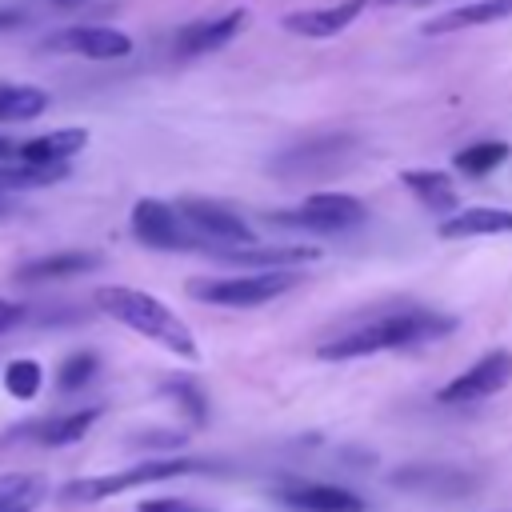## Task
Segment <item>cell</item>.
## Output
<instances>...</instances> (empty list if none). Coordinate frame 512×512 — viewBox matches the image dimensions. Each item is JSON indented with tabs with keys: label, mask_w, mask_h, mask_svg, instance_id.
Listing matches in <instances>:
<instances>
[{
	"label": "cell",
	"mask_w": 512,
	"mask_h": 512,
	"mask_svg": "<svg viewBox=\"0 0 512 512\" xmlns=\"http://www.w3.org/2000/svg\"><path fill=\"white\" fill-rule=\"evenodd\" d=\"M456 332V316L432 312V308H396V312H376L336 336H328L316 356L320 360H360L376 352H396V348H416L428 340H444Z\"/></svg>",
	"instance_id": "6da1fadb"
},
{
	"label": "cell",
	"mask_w": 512,
	"mask_h": 512,
	"mask_svg": "<svg viewBox=\"0 0 512 512\" xmlns=\"http://www.w3.org/2000/svg\"><path fill=\"white\" fill-rule=\"evenodd\" d=\"M92 300H96V308H100L104 316H112L116 324L132 328L136 336H144V340H152V344L176 352L180 360H196V356H200L192 328H188L164 300H156V296H148V292H140V288H128V284L96 288Z\"/></svg>",
	"instance_id": "7a4b0ae2"
},
{
	"label": "cell",
	"mask_w": 512,
	"mask_h": 512,
	"mask_svg": "<svg viewBox=\"0 0 512 512\" xmlns=\"http://www.w3.org/2000/svg\"><path fill=\"white\" fill-rule=\"evenodd\" d=\"M300 284V272H240V276H196L188 296L216 308H260Z\"/></svg>",
	"instance_id": "3957f363"
},
{
	"label": "cell",
	"mask_w": 512,
	"mask_h": 512,
	"mask_svg": "<svg viewBox=\"0 0 512 512\" xmlns=\"http://www.w3.org/2000/svg\"><path fill=\"white\" fill-rule=\"evenodd\" d=\"M188 472H204V460H184V456L140 460V464L124 468V472L68 480V484L60 488V500H68V504H96V500H108V496H116V492H128V488H140V484H160V480L188 476Z\"/></svg>",
	"instance_id": "277c9868"
},
{
	"label": "cell",
	"mask_w": 512,
	"mask_h": 512,
	"mask_svg": "<svg viewBox=\"0 0 512 512\" xmlns=\"http://www.w3.org/2000/svg\"><path fill=\"white\" fill-rule=\"evenodd\" d=\"M356 148H360V136L348 132V128H340V132H316V136H304V140H296L292 148H284V152L272 160V172L284 176V180L328 176V172L344 168Z\"/></svg>",
	"instance_id": "5b68a950"
},
{
	"label": "cell",
	"mask_w": 512,
	"mask_h": 512,
	"mask_svg": "<svg viewBox=\"0 0 512 512\" xmlns=\"http://www.w3.org/2000/svg\"><path fill=\"white\" fill-rule=\"evenodd\" d=\"M364 216H368V204L360 196H348V192H312V196H304V204L284 208V212H272L268 220L280 224V228L344 232V228L364 224Z\"/></svg>",
	"instance_id": "8992f818"
},
{
	"label": "cell",
	"mask_w": 512,
	"mask_h": 512,
	"mask_svg": "<svg viewBox=\"0 0 512 512\" xmlns=\"http://www.w3.org/2000/svg\"><path fill=\"white\" fill-rule=\"evenodd\" d=\"M132 236L144 244V248H156V252H212L208 240H200L176 212V204H164V200H136L132 204Z\"/></svg>",
	"instance_id": "52a82bcc"
},
{
	"label": "cell",
	"mask_w": 512,
	"mask_h": 512,
	"mask_svg": "<svg viewBox=\"0 0 512 512\" xmlns=\"http://www.w3.org/2000/svg\"><path fill=\"white\" fill-rule=\"evenodd\" d=\"M176 212H180V220H184L200 240H208L212 256H216L220 248H248V244H256V232H252L236 212H228V208L216 204V200L180 196V200H176Z\"/></svg>",
	"instance_id": "ba28073f"
},
{
	"label": "cell",
	"mask_w": 512,
	"mask_h": 512,
	"mask_svg": "<svg viewBox=\"0 0 512 512\" xmlns=\"http://www.w3.org/2000/svg\"><path fill=\"white\" fill-rule=\"evenodd\" d=\"M508 384H512V352H508V348H492V352H484L472 368H464L460 376H452V380L436 392V400H440L444 408L480 404V400L504 392Z\"/></svg>",
	"instance_id": "9c48e42d"
},
{
	"label": "cell",
	"mask_w": 512,
	"mask_h": 512,
	"mask_svg": "<svg viewBox=\"0 0 512 512\" xmlns=\"http://www.w3.org/2000/svg\"><path fill=\"white\" fill-rule=\"evenodd\" d=\"M388 480H392V488H404V492H416V496H440V500L472 496L484 484L480 472H468L460 464H404Z\"/></svg>",
	"instance_id": "30bf717a"
},
{
	"label": "cell",
	"mask_w": 512,
	"mask_h": 512,
	"mask_svg": "<svg viewBox=\"0 0 512 512\" xmlns=\"http://www.w3.org/2000/svg\"><path fill=\"white\" fill-rule=\"evenodd\" d=\"M40 48L48 52H72V56H88V60H120L132 52V36L120 28H104V24H84V28H60L52 32Z\"/></svg>",
	"instance_id": "8fae6325"
},
{
	"label": "cell",
	"mask_w": 512,
	"mask_h": 512,
	"mask_svg": "<svg viewBox=\"0 0 512 512\" xmlns=\"http://www.w3.org/2000/svg\"><path fill=\"white\" fill-rule=\"evenodd\" d=\"M248 20H252V12H248V8H228V12L212 16V20H192V24H184V28L176 32L172 52H176V56H184V60H188V56L216 52V48L232 44V40L248 28Z\"/></svg>",
	"instance_id": "7c38bea8"
},
{
	"label": "cell",
	"mask_w": 512,
	"mask_h": 512,
	"mask_svg": "<svg viewBox=\"0 0 512 512\" xmlns=\"http://www.w3.org/2000/svg\"><path fill=\"white\" fill-rule=\"evenodd\" d=\"M364 8H368V0H336V4H324V8L288 12L280 24H284V32L304 36V40H332V36H340Z\"/></svg>",
	"instance_id": "4fadbf2b"
},
{
	"label": "cell",
	"mask_w": 512,
	"mask_h": 512,
	"mask_svg": "<svg viewBox=\"0 0 512 512\" xmlns=\"http://www.w3.org/2000/svg\"><path fill=\"white\" fill-rule=\"evenodd\" d=\"M96 420H100V408H80V412H64V416H48V420H28V424L12 428L4 436V444H12V440H36L44 448H64V444H76Z\"/></svg>",
	"instance_id": "5bb4252c"
},
{
	"label": "cell",
	"mask_w": 512,
	"mask_h": 512,
	"mask_svg": "<svg viewBox=\"0 0 512 512\" xmlns=\"http://www.w3.org/2000/svg\"><path fill=\"white\" fill-rule=\"evenodd\" d=\"M288 508L300 512H364V496L340 488V484H316V480H292L276 492Z\"/></svg>",
	"instance_id": "9a60e30c"
},
{
	"label": "cell",
	"mask_w": 512,
	"mask_h": 512,
	"mask_svg": "<svg viewBox=\"0 0 512 512\" xmlns=\"http://www.w3.org/2000/svg\"><path fill=\"white\" fill-rule=\"evenodd\" d=\"M84 144H88V132L84 128H56V132H40L32 140H20L16 144V160L20 164H36V168H60Z\"/></svg>",
	"instance_id": "2e32d148"
},
{
	"label": "cell",
	"mask_w": 512,
	"mask_h": 512,
	"mask_svg": "<svg viewBox=\"0 0 512 512\" xmlns=\"http://www.w3.org/2000/svg\"><path fill=\"white\" fill-rule=\"evenodd\" d=\"M508 16H512V0H468V4H456L440 16H432L420 32L424 36H448V32L484 28V24H496V20H508Z\"/></svg>",
	"instance_id": "e0dca14e"
},
{
	"label": "cell",
	"mask_w": 512,
	"mask_h": 512,
	"mask_svg": "<svg viewBox=\"0 0 512 512\" xmlns=\"http://www.w3.org/2000/svg\"><path fill=\"white\" fill-rule=\"evenodd\" d=\"M404 180V188L428 208V212H436V216H456V208H460V192H456V184H452V176L448 172H440V168H412V172H404L400 176Z\"/></svg>",
	"instance_id": "ac0fdd59"
},
{
	"label": "cell",
	"mask_w": 512,
	"mask_h": 512,
	"mask_svg": "<svg viewBox=\"0 0 512 512\" xmlns=\"http://www.w3.org/2000/svg\"><path fill=\"white\" fill-rule=\"evenodd\" d=\"M440 240H468V236H512V208H464L448 216Z\"/></svg>",
	"instance_id": "d6986e66"
},
{
	"label": "cell",
	"mask_w": 512,
	"mask_h": 512,
	"mask_svg": "<svg viewBox=\"0 0 512 512\" xmlns=\"http://www.w3.org/2000/svg\"><path fill=\"white\" fill-rule=\"evenodd\" d=\"M92 268H100L96 252H48V256H36V260H24L16 268V280L20 284H44V280L80 276V272H92Z\"/></svg>",
	"instance_id": "ffe728a7"
},
{
	"label": "cell",
	"mask_w": 512,
	"mask_h": 512,
	"mask_svg": "<svg viewBox=\"0 0 512 512\" xmlns=\"http://www.w3.org/2000/svg\"><path fill=\"white\" fill-rule=\"evenodd\" d=\"M44 496H48V480L36 472L0 476V512H36Z\"/></svg>",
	"instance_id": "44dd1931"
},
{
	"label": "cell",
	"mask_w": 512,
	"mask_h": 512,
	"mask_svg": "<svg viewBox=\"0 0 512 512\" xmlns=\"http://www.w3.org/2000/svg\"><path fill=\"white\" fill-rule=\"evenodd\" d=\"M48 108V92L36 84H0V120L4 124H20V120H36Z\"/></svg>",
	"instance_id": "7402d4cb"
},
{
	"label": "cell",
	"mask_w": 512,
	"mask_h": 512,
	"mask_svg": "<svg viewBox=\"0 0 512 512\" xmlns=\"http://www.w3.org/2000/svg\"><path fill=\"white\" fill-rule=\"evenodd\" d=\"M508 156H512V144H508V140H476V144L460 148V152L452 156V164H456V172H464V176H488V172H496Z\"/></svg>",
	"instance_id": "603a6c76"
},
{
	"label": "cell",
	"mask_w": 512,
	"mask_h": 512,
	"mask_svg": "<svg viewBox=\"0 0 512 512\" xmlns=\"http://www.w3.org/2000/svg\"><path fill=\"white\" fill-rule=\"evenodd\" d=\"M160 392L172 396L176 408H180L196 428L208 420V396H204V388H200L192 376H164V380H160Z\"/></svg>",
	"instance_id": "cb8c5ba5"
},
{
	"label": "cell",
	"mask_w": 512,
	"mask_h": 512,
	"mask_svg": "<svg viewBox=\"0 0 512 512\" xmlns=\"http://www.w3.org/2000/svg\"><path fill=\"white\" fill-rule=\"evenodd\" d=\"M68 168H36V164H20V160H4L0 164V192H24V188H44L52 180H60Z\"/></svg>",
	"instance_id": "d4e9b609"
},
{
	"label": "cell",
	"mask_w": 512,
	"mask_h": 512,
	"mask_svg": "<svg viewBox=\"0 0 512 512\" xmlns=\"http://www.w3.org/2000/svg\"><path fill=\"white\" fill-rule=\"evenodd\" d=\"M96 368H100V356H96L92 348L68 352V356L60 360V368H56V388H60V392H80L84 384H92Z\"/></svg>",
	"instance_id": "484cf974"
},
{
	"label": "cell",
	"mask_w": 512,
	"mask_h": 512,
	"mask_svg": "<svg viewBox=\"0 0 512 512\" xmlns=\"http://www.w3.org/2000/svg\"><path fill=\"white\" fill-rule=\"evenodd\" d=\"M40 384H44V368L36 360H28V356L24 360H12L4 368V388L16 400H36L40 396Z\"/></svg>",
	"instance_id": "4316f807"
},
{
	"label": "cell",
	"mask_w": 512,
	"mask_h": 512,
	"mask_svg": "<svg viewBox=\"0 0 512 512\" xmlns=\"http://www.w3.org/2000/svg\"><path fill=\"white\" fill-rule=\"evenodd\" d=\"M36 8H44V0H40V4H32V0L0 4V36H4V32H16V28H28V24L36 20ZM44 12H48V8H44Z\"/></svg>",
	"instance_id": "83f0119b"
},
{
	"label": "cell",
	"mask_w": 512,
	"mask_h": 512,
	"mask_svg": "<svg viewBox=\"0 0 512 512\" xmlns=\"http://www.w3.org/2000/svg\"><path fill=\"white\" fill-rule=\"evenodd\" d=\"M184 440H188L184 432H164V428H152L144 436H132V444H140V448H180Z\"/></svg>",
	"instance_id": "f1b7e54d"
},
{
	"label": "cell",
	"mask_w": 512,
	"mask_h": 512,
	"mask_svg": "<svg viewBox=\"0 0 512 512\" xmlns=\"http://www.w3.org/2000/svg\"><path fill=\"white\" fill-rule=\"evenodd\" d=\"M136 512H204V508H196V504H188V500H180V496H160V500L140 504Z\"/></svg>",
	"instance_id": "f546056e"
},
{
	"label": "cell",
	"mask_w": 512,
	"mask_h": 512,
	"mask_svg": "<svg viewBox=\"0 0 512 512\" xmlns=\"http://www.w3.org/2000/svg\"><path fill=\"white\" fill-rule=\"evenodd\" d=\"M24 316H28V308H24V304H16V300H4V296H0V332L16 328Z\"/></svg>",
	"instance_id": "4dcf8cb0"
},
{
	"label": "cell",
	"mask_w": 512,
	"mask_h": 512,
	"mask_svg": "<svg viewBox=\"0 0 512 512\" xmlns=\"http://www.w3.org/2000/svg\"><path fill=\"white\" fill-rule=\"evenodd\" d=\"M84 4H92V0H44L48 12H76V8H84Z\"/></svg>",
	"instance_id": "1f68e13d"
},
{
	"label": "cell",
	"mask_w": 512,
	"mask_h": 512,
	"mask_svg": "<svg viewBox=\"0 0 512 512\" xmlns=\"http://www.w3.org/2000/svg\"><path fill=\"white\" fill-rule=\"evenodd\" d=\"M4 160H16V140H8V136H0V164Z\"/></svg>",
	"instance_id": "d6a6232c"
},
{
	"label": "cell",
	"mask_w": 512,
	"mask_h": 512,
	"mask_svg": "<svg viewBox=\"0 0 512 512\" xmlns=\"http://www.w3.org/2000/svg\"><path fill=\"white\" fill-rule=\"evenodd\" d=\"M4 212H8V196L0 192V216H4Z\"/></svg>",
	"instance_id": "836d02e7"
},
{
	"label": "cell",
	"mask_w": 512,
	"mask_h": 512,
	"mask_svg": "<svg viewBox=\"0 0 512 512\" xmlns=\"http://www.w3.org/2000/svg\"><path fill=\"white\" fill-rule=\"evenodd\" d=\"M408 4H432V0H408Z\"/></svg>",
	"instance_id": "e575fe53"
}]
</instances>
